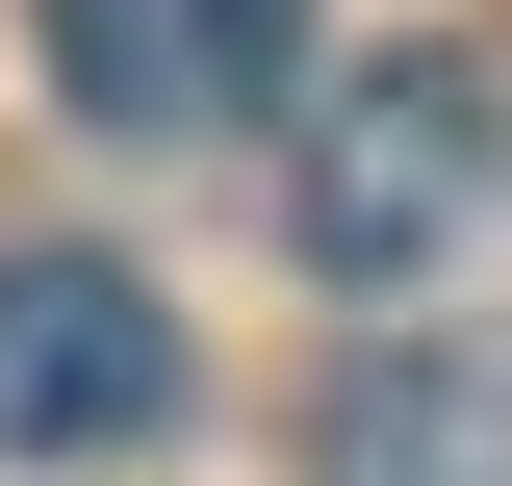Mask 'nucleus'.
<instances>
[{"mask_svg":"<svg viewBox=\"0 0 512 486\" xmlns=\"http://www.w3.org/2000/svg\"><path fill=\"white\" fill-rule=\"evenodd\" d=\"M26 26H52L77 128H256L282 52H308V0H26Z\"/></svg>","mask_w":512,"mask_h":486,"instance_id":"obj_3","label":"nucleus"},{"mask_svg":"<svg viewBox=\"0 0 512 486\" xmlns=\"http://www.w3.org/2000/svg\"><path fill=\"white\" fill-rule=\"evenodd\" d=\"M512 205V77L487 52H359V77H308V154H282V256L308 282H436L461 231Z\"/></svg>","mask_w":512,"mask_h":486,"instance_id":"obj_1","label":"nucleus"},{"mask_svg":"<svg viewBox=\"0 0 512 486\" xmlns=\"http://www.w3.org/2000/svg\"><path fill=\"white\" fill-rule=\"evenodd\" d=\"M308 486H512V359H461V333H384V359L308 410Z\"/></svg>","mask_w":512,"mask_h":486,"instance_id":"obj_4","label":"nucleus"},{"mask_svg":"<svg viewBox=\"0 0 512 486\" xmlns=\"http://www.w3.org/2000/svg\"><path fill=\"white\" fill-rule=\"evenodd\" d=\"M154 410H180V307L128 282V256L26 231L0 256V461H128Z\"/></svg>","mask_w":512,"mask_h":486,"instance_id":"obj_2","label":"nucleus"}]
</instances>
